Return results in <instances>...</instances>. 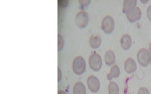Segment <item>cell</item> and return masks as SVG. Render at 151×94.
<instances>
[{
  "label": "cell",
  "mask_w": 151,
  "mask_h": 94,
  "mask_svg": "<svg viewBox=\"0 0 151 94\" xmlns=\"http://www.w3.org/2000/svg\"><path fill=\"white\" fill-rule=\"evenodd\" d=\"M137 59L141 66L146 67L151 63V54L147 49L142 48L137 54Z\"/></svg>",
  "instance_id": "cell-1"
},
{
  "label": "cell",
  "mask_w": 151,
  "mask_h": 94,
  "mask_svg": "<svg viewBox=\"0 0 151 94\" xmlns=\"http://www.w3.org/2000/svg\"><path fill=\"white\" fill-rule=\"evenodd\" d=\"M73 71L76 74L80 75L84 72L86 68V64L82 56H77L74 59L72 64Z\"/></svg>",
  "instance_id": "cell-2"
},
{
  "label": "cell",
  "mask_w": 151,
  "mask_h": 94,
  "mask_svg": "<svg viewBox=\"0 0 151 94\" xmlns=\"http://www.w3.org/2000/svg\"><path fill=\"white\" fill-rule=\"evenodd\" d=\"M89 66L94 71H99L101 69L103 65L101 56L98 54H93L90 55L88 59Z\"/></svg>",
  "instance_id": "cell-3"
},
{
  "label": "cell",
  "mask_w": 151,
  "mask_h": 94,
  "mask_svg": "<svg viewBox=\"0 0 151 94\" xmlns=\"http://www.w3.org/2000/svg\"><path fill=\"white\" fill-rule=\"evenodd\" d=\"M115 27V22L113 18L110 16H106L103 21L101 24V28L103 31L107 34H110L113 33Z\"/></svg>",
  "instance_id": "cell-4"
},
{
  "label": "cell",
  "mask_w": 151,
  "mask_h": 94,
  "mask_svg": "<svg viewBox=\"0 0 151 94\" xmlns=\"http://www.w3.org/2000/svg\"><path fill=\"white\" fill-rule=\"evenodd\" d=\"M88 21V15L85 11H80L76 16V24L80 28H84L87 25Z\"/></svg>",
  "instance_id": "cell-5"
},
{
  "label": "cell",
  "mask_w": 151,
  "mask_h": 94,
  "mask_svg": "<svg viewBox=\"0 0 151 94\" xmlns=\"http://www.w3.org/2000/svg\"><path fill=\"white\" fill-rule=\"evenodd\" d=\"M87 85L92 93L98 92L100 88V83L99 79L93 75H91L88 78Z\"/></svg>",
  "instance_id": "cell-6"
},
{
  "label": "cell",
  "mask_w": 151,
  "mask_h": 94,
  "mask_svg": "<svg viewBox=\"0 0 151 94\" xmlns=\"http://www.w3.org/2000/svg\"><path fill=\"white\" fill-rule=\"evenodd\" d=\"M128 20L131 22H135L141 19L142 16V12L140 8L137 7L133 11L126 14Z\"/></svg>",
  "instance_id": "cell-7"
},
{
  "label": "cell",
  "mask_w": 151,
  "mask_h": 94,
  "mask_svg": "<svg viewBox=\"0 0 151 94\" xmlns=\"http://www.w3.org/2000/svg\"><path fill=\"white\" fill-rule=\"evenodd\" d=\"M125 71L128 74H131L136 71L137 66L135 60L132 58H128L126 59L124 64Z\"/></svg>",
  "instance_id": "cell-8"
},
{
  "label": "cell",
  "mask_w": 151,
  "mask_h": 94,
  "mask_svg": "<svg viewBox=\"0 0 151 94\" xmlns=\"http://www.w3.org/2000/svg\"><path fill=\"white\" fill-rule=\"evenodd\" d=\"M137 0H125L123 2L122 12L125 14L130 12L137 7Z\"/></svg>",
  "instance_id": "cell-9"
},
{
  "label": "cell",
  "mask_w": 151,
  "mask_h": 94,
  "mask_svg": "<svg viewBox=\"0 0 151 94\" xmlns=\"http://www.w3.org/2000/svg\"><path fill=\"white\" fill-rule=\"evenodd\" d=\"M120 44L122 48L124 50H128L132 46V39L129 35H123L120 40Z\"/></svg>",
  "instance_id": "cell-10"
},
{
  "label": "cell",
  "mask_w": 151,
  "mask_h": 94,
  "mask_svg": "<svg viewBox=\"0 0 151 94\" xmlns=\"http://www.w3.org/2000/svg\"><path fill=\"white\" fill-rule=\"evenodd\" d=\"M102 40L101 37L99 35H92L89 39L90 47L93 49H97L101 46Z\"/></svg>",
  "instance_id": "cell-11"
},
{
  "label": "cell",
  "mask_w": 151,
  "mask_h": 94,
  "mask_svg": "<svg viewBox=\"0 0 151 94\" xmlns=\"http://www.w3.org/2000/svg\"><path fill=\"white\" fill-rule=\"evenodd\" d=\"M105 62L108 66H112L113 65L115 61V54L112 50L107 51L104 56Z\"/></svg>",
  "instance_id": "cell-12"
},
{
  "label": "cell",
  "mask_w": 151,
  "mask_h": 94,
  "mask_svg": "<svg viewBox=\"0 0 151 94\" xmlns=\"http://www.w3.org/2000/svg\"><path fill=\"white\" fill-rule=\"evenodd\" d=\"M120 75V69L118 66L115 65L111 68L110 72L107 74V79L110 81L113 78H118Z\"/></svg>",
  "instance_id": "cell-13"
},
{
  "label": "cell",
  "mask_w": 151,
  "mask_h": 94,
  "mask_svg": "<svg viewBox=\"0 0 151 94\" xmlns=\"http://www.w3.org/2000/svg\"><path fill=\"white\" fill-rule=\"evenodd\" d=\"M86 90L84 85L80 82L76 84L73 87V94H86Z\"/></svg>",
  "instance_id": "cell-14"
},
{
  "label": "cell",
  "mask_w": 151,
  "mask_h": 94,
  "mask_svg": "<svg viewBox=\"0 0 151 94\" xmlns=\"http://www.w3.org/2000/svg\"><path fill=\"white\" fill-rule=\"evenodd\" d=\"M109 94H119V90L118 85L115 82H111L108 87Z\"/></svg>",
  "instance_id": "cell-15"
},
{
  "label": "cell",
  "mask_w": 151,
  "mask_h": 94,
  "mask_svg": "<svg viewBox=\"0 0 151 94\" xmlns=\"http://www.w3.org/2000/svg\"><path fill=\"white\" fill-rule=\"evenodd\" d=\"M64 47V40L59 34H58V51H61Z\"/></svg>",
  "instance_id": "cell-16"
},
{
  "label": "cell",
  "mask_w": 151,
  "mask_h": 94,
  "mask_svg": "<svg viewBox=\"0 0 151 94\" xmlns=\"http://www.w3.org/2000/svg\"><path fill=\"white\" fill-rule=\"evenodd\" d=\"M59 5L63 8L66 7L69 4V1L68 0H60L58 1Z\"/></svg>",
  "instance_id": "cell-17"
},
{
  "label": "cell",
  "mask_w": 151,
  "mask_h": 94,
  "mask_svg": "<svg viewBox=\"0 0 151 94\" xmlns=\"http://www.w3.org/2000/svg\"><path fill=\"white\" fill-rule=\"evenodd\" d=\"M138 94H150V93L147 88L145 87H142L139 90Z\"/></svg>",
  "instance_id": "cell-18"
},
{
  "label": "cell",
  "mask_w": 151,
  "mask_h": 94,
  "mask_svg": "<svg viewBox=\"0 0 151 94\" xmlns=\"http://www.w3.org/2000/svg\"><path fill=\"white\" fill-rule=\"evenodd\" d=\"M79 2L80 4V5H81L82 6H87L88 5V4L90 3V0H80Z\"/></svg>",
  "instance_id": "cell-19"
},
{
  "label": "cell",
  "mask_w": 151,
  "mask_h": 94,
  "mask_svg": "<svg viewBox=\"0 0 151 94\" xmlns=\"http://www.w3.org/2000/svg\"><path fill=\"white\" fill-rule=\"evenodd\" d=\"M61 78H62V72L59 67H58V81L59 82L61 80Z\"/></svg>",
  "instance_id": "cell-20"
},
{
  "label": "cell",
  "mask_w": 151,
  "mask_h": 94,
  "mask_svg": "<svg viewBox=\"0 0 151 94\" xmlns=\"http://www.w3.org/2000/svg\"><path fill=\"white\" fill-rule=\"evenodd\" d=\"M147 15L149 20L151 21V5H150L147 9Z\"/></svg>",
  "instance_id": "cell-21"
},
{
  "label": "cell",
  "mask_w": 151,
  "mask_h": 94,
  "mask_svg": "<svg viewBox=\"0 0 151 94\" xmlns=\"http://www.w3.org/2000/svg\"><path fill=\"white\" fill-rule=\"evenodd\" d=\"M58 94H67L63 91H59L58 92Z\"/></svg>",
  "instance_id": "cell-22"
},
{
  "label": "cell",
  "mask_w": 151,
  "mask_h": 94,
  "mask_svg": "<svg viewBox=\"0 0 151 94\" xmlns=\"http://www.w3.org/2000/svg\"><path fill=\"white\" fill-rule=\"evenodd\" d=\"M149 52H150L151 56V43H150V46H149Z\"/></svg>",
  "instance_id": "cell-23"
}]
</instances>
